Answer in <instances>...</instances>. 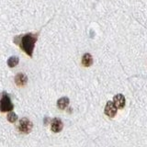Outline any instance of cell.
Returning <instances> with one entry per match:
<instances>
[{"mask_svg":"<svg viewBox=\"0 0 147 147\" xmlns=\"http://www.w3.org/2000/svg\"><path fill=\"white\" fill-rule=\"evenodd\" d=\"M40 31L38 32H30V33H26L24 35H22L20 38V40H17L15 42L18 43L20 47L21 50H23L24 52L29 55V56H32L33 54V51L35 48V43L37 40H38V36L40 34Z\"/></svg>","mask_w":147,"mask_h":147,"instance_id":"cell-1","label":"cell"},{"mask_svg":"<svg viewBox=\"0 0 147 147\" xmlns=\"http://www.w3.org/2000/svg\"><path fill=\"white\" fill-rule=\"evenodd\" d=\"M13 109H14V105L11 102L10 98H9V96L6 92H4L1 101H0V111L9 112V111H11V110H13Z\"/></svg>","mask_w":147,"mask_h":147,"instance_id":"cell-2","label":"cell"},{"mask_svg":"<svg viewBox=\"0 0 147 147\" xmlns=\"http://www.w3.org/2000/svg\"><path fill=\"white\" fill-rule=\"evenodd\" d=\"M33 128V124L29 119L23 118L18 123V131L22 133H30Z\"/></svg>","mask_w":147,"mask_h":147,"instance_id":"cell-3","label":"cell"},{"mask_svg":"<svg viewBox=\"0 0 147 147\" xmlns=\"http://www.w3.org/2000/svg\"><path fill=\"white\" fill-rule=\"evenodd\" d=\"M104 112L108 117L113 118V117H115V115L117 114V107L115 106V104L112 102V101H108L107 104H106Z\"/></svg>","mask_w":147,"mask_h":147,"instance_id":"cell-4","label":"cell"},{"mask_svg":"<svg viewBox=\"0 0 147 147\" xmlns=\"http://www.w3.org/2000/svg\"><path fill=\"white\" fill-rule=\"evenodd\" d=\"M63 121L58 118H54L52 121H51V129L53 132H59L63 130Z\"/></svg>","mask_w":147,"mask_h":147,"instance_id":"cell-5","label":"cell"},{"mask_svg":"<svg viewBox=\"0 0 147 147\" xmlns=\"http://www.w3.org/2000/svg\"><path fill=\"white\" fill-rule=\"evenodd\" d=\"M125 98L122 94H117L116 96H114L113 98V103L117 107V109H123L125 106Z\"/></svg>","mask_w":147,"mask_h":147,"instance_id":"cell-6","label":"cell"},{"mask_svg":"<svg viewBox=\"0 0 147 147\" xmlns=\"http://www.w3.org/2000/svg\"><path fill=\"white\" fill-rule=\"evenodd\" d=\"M27 82H28V77L24 74L20 73L15 76V83L18 86H24L27 84Z\"/></svg>","mask_w":147,"mask_h":147,"instance_id":"cell-7","label":"cell"},{"mask_svg":"<svg viewBox=\"0 0 147 147\" xmlns=\"http://www.w3.org/2000/svg\"><path fill=\"white\" fill-rule=\"evenodd\" d=\"M93 63V57L90 53H85L82 58V64L86 67H89Z\"/></svg>","mask_w":147,"mask_h":147,"instance_id":"cell-8","label":"cell"},{"mask_svg":"<svg viewBox=\"0 0 147 147\" xmlns=\"http://www.w3.org/2000/svg\"><path fill=\"white\" fill-rule=\"evenodd\" d=\"M68 105H69V98H66V96L60 98L57 101V107L60 109H65L68 107Z\"/></svg>","mask_w":147,"mask_h":147,"instance_id":"cell-9","label":"cell"},{"mask_svg":"<svg viewBox=\"0 0 147 147\" xmlns=\"http://www.w3.org/2000/svg\"><path fill=\"white\" fill-rule=\"evenodd\" d=\"M18 62H20V59H18V56H11V57H9L7 60V65L11 68L15 67L18 65Z\"/></svg>","mask_w":147,"mask_h":147,"instance_id":"cell-10","label":"cell"},{"mask_svg":"<svg viewBox=\"0 0 147 147\" xmlns=\"http://www.w3.org/2000/svg\"><path fill=\"white\" fill-rule=\"evenodd\" d=\"M7 121H9V122H15L17 119H18V115L16 114V113H14L12 110L11 111H9V113H8V115H7Z\"/></svg>","mask_w":147,"mask_h":147,"instance_id":"cell-11","label":"cell"}]
</instances>
